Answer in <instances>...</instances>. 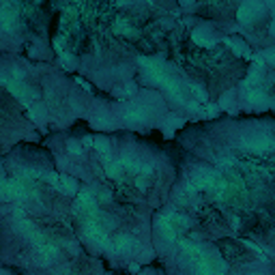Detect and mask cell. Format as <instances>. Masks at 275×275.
<instances>
[{
	"label": "cell",
	"mask_w": 275,
	"mask_h": 275,
	"mask_svg": "<svg viewBox=\"0 0 275 275\" xmlns=\"http://www.w3.org/2000/svg\"><path fill=\"white\" fill-rule=\"evenodd\" d=\"M138 63H140L144 75H147L151 82H155L157 86H162V88L168 90V95H170L172 101L183 103V105L187 103L185 93H183V86L172 78L170 73H168V69H164V65H159L157 60H153V58H144V56L138 58Z\"/></svg>",
	"instance_id": "1"
},
{
	"label": "cell",
	"mask_w": 275,
	"mask_h": 275,
	"mask_svg": "<svg viewBox=\"0 0 275 275\" xmlns=\"http://www.w3.org/2000/svg\"><path fill=\"white\" fill-rule=\"evenodd\" d=\"M189 226V219L179 213H164L155 221V228L164 243H177L179 241V230Z\"/></svg>",
	"instance_id": "2"
},
{
	"label": "cell",
	"mask_w": 275,
	"mask_h": 275,
	"mask_svg": "<svg viewBox=\"0 0 275 275\" xmlns=\"http://www.w3.org/2000/svg\"><path fill=\"white\" fill-rule=\"evenodd\" d=\"M101 215H99L97 219H86L82 226V234L86 236V241H93L97 247H108L110 245V239H108V232L103 230L101 226Z\"/></svg>",
	"instance_id": "3"
},
{
	"label": "cell",
	"mask_w": 275,
	"mask_h": 275,
	"mask_svg": "<svg viewBox=\"0 0 275 275\" xmlns=\"http://www.w3.org/2000/svg\"><path fill=\"white\" fill-rule=\"evenodd\" d=\"M241 147L245 151H249V153H258V155H262V153H271L273 151V138L269 133L247 135L245 140L241 142Z\"/></svg>",
	"instance_id": "4"
},
{
	"label": "cell",
	"mask_w": 275,
	"mask_h": 275,
	"mask_svg": "<svg viewBox=\"0 0 275 275\" xmlns=\"http://www.w3.org/2000/svg\"><path fill=\"white\" fill-rule=\"evenodd\" d=\"M75 209H78L80 213H84V215H86V219H97L99 215H101V211H99V204H97L95 196L90 194V192L78 194V198H75Z\"/></svg>",
	"instance_id": "5"
},
{
	"label": "cell",
	"mask_w": 275,
	"mask_h": 275,
	"mask_svg": "<svg viewBox=\"0 0 275 275\" xmlns=\"http://www.w3.org/2000/svg\"><path fill=\"white\" fill-rule=\"evenodd\" d=\"M114 254H120V256H127V254H133L138 249V239L133 234H118L114 241H110L108 245Z\"/></svg>",
	"instance_id": "6"
},
{
	"label": "cell",
	"mask_w": 275,
	"mask_h": 275,
	"mask_svg": "<svg viewBox=\"0 0 275 275\" xmlns=\"http://www.w3.org/2000/svg\"><path fill=\"white\" fill-rule=\"evenodd\" d=\"M58 254H60V247L56 245V243L48 241V243H43V245L37 247V262H39L41 266H48V264H52L56 260Z\"/></svg>",
	"instance_id": "7"
},
{
	"label": "cell",
	"mask_w": 275,
	"mask_h": 275,
	"mask_svg": "<svg viewBox=\"0 0 275 275\" xmlns=\"http://www.w3.org/2000/svg\"><path fill=\"white\" fill-rule=\"evenodd\" d=\"M7 88L11 90L13 97H18L20 101L26 103V105H30V101L35 99V90L30 88V86H26L24 82H20V80H11L9 84H7Z\"/></svg>",
	"instance_id": "8"
},
{
	"label": "cell",
	"mask_w": 275,
	"mask_h": 275,
	"mask_svg": "<svg viewBox=\"0 0 275 275\" xmlns=\"http://www.w3.org/2000/svg\"><path fill=\"white\" fill-rule=\"evenodd\" d=\"M123 120L127 125H138L149 120V110L142 108V105H129V108L123 110Z\"/></svg>",
	"instance_id": "9"
},
{
	"label": "cell",
	"mask_w": 275,
	"mask_h": 275,
	"mask_svg": "<svg viewBox=\"0 0 275 275\" xmlns=\"http://www.w3.org/2000/svg\"><path fill=\"white\" fill-rule=\"evenodd\" d=\"M236 18H239L241 24H251L256 18H258V5L256 3H245L239 7V11H236Z\"/></svg>",
	"instance_id": "10"
},
{
	"label": "cell",
	"mask_w": 275,
	"mask_h": 275,
	"mask_svg": "<svg viewBox=\"0 0 275 275\" xmlns=\"http://www.w3.org/2000/svg\"><path fill=\"white\" fill-rule=\"evenodd\" d=\"M245 101L251 105H266L271 99L262 88H249V90H245Z\"/></svg>",
	"instance_id": "11"
},
{
	"label": "cell",
	"mask_w": 275,
	"mask_h": 275,
	"mask_svg": "<svg viewBox=\"0 0 275 275\" xmlns=\"http://www.w3.org/2000/svg\"><path fill=\"white\" fill-rule=\"evenodd\" d=\"M192 39H194V43L202 45V48H206V45H213L211 33H209L206 28H196V30H194V35H192Z\"/></svg>",
	"instance_id": "12"
},
{
	"label": "cell",
	"mask_w": 275,
	"mask_h": 275,
	"mask_svg": "<svg viewBox=\"0 0 275 275\" xmlns=\"http://www.w3.org/2000/svg\"><path fill=\"white\" fill-rule=\"evenodd\" d=\"M54 187H58L63 194H75V187H78V185H75V181L69 179V177H58Z\"/></svg>",
	"instance_id": "13"
},
{
	"label": "cell",
	"mask_w": 275,
	"mask_h": 275,
	"mask_svg": "<svg viewBox=\"0 0 275 275\" xmlns=\"http://www.w3.org/2000/svg\"><path fill=\"white\" fill-rule=\"evenodd\" d=\"M105 172H108V177H112V179H120L123 177V166H120V162L116 159V162H108L105 164Z\"/></svg>",
	"instance_id": "14"
},
{
	"label": "cell",
	"mask_w": 275,
	"mask_h": 275,
	"mask_svg": "<svg viewBox=\"0 0 275 275\" xmlns=\"http://www.w3.org/2000/svg\"><path fill=\"white\" fill-rule=\"evenodd\" d=\"M118 162H120V166H123V170H127V172L138 174V170H140V162L133 159V157H123V159H118Z\"/></svg>",
	"instance_id": "15"
},
{
	"label": "cell",
	"mask_w": 275,
	"mask_h": 275,
	"mask_svg": "<svg viewBox=\"0 0 275 275\" xmlns=\"http://www.w3.org/2000/svg\"><path fill=\"white\" fill-rule=\"evenodd\" d=\"M228 45H230V48L234 50V54H239V56H249V50L245 48V45H243L241 41H234V39H228L226 41Z\"/></svg>",
	"instance_id": "16"
},
{
	"label": "cell",
	"mask_w": 275,
	"mask_h": 275,
	"mask_svg": "<svg viewBox=\"0 0 275 275\" xmlns=\"http://www.w3.org/2000/svg\"><path fill=\"white\" fill-rule=\"evenodd\" d=\"M93 147H95L99 153H103V155H110V142L105 140V138H99V140H95Z\"/></svg>",
	"instance_id": "17"
},
{
	"label": "cell",
	"mask_w": 275,
	"mask_h": 275,
	"mask_svg": "<svg viewBox=\"0 0 275 275\" xmlns=\"http://www.w3.org/2000/svg\"><path fill=\"white\" fill-rule=\"evenodd\" d=\"M189 90H192V93L198 97V99H200V101H206V93H204V90L200 88V86H196V84H192V86H187Z\"/></svg>",
	"instance_id": "18"
},
{
	"label": "cell",
	"mask_w": 275,
	"mask_h": 275,
	"mask_svg": "<svg viewBox=\"0 0 275 275\" xmlns=\"http://www.w3.org/2000/svg\"><path fill=\"white\" fill-rule=\"evenodd\" d=\"M116 28H118V30H123V33H127V35H135V30H133V28H129V26L125 24V22H116Z\"/></svg>",
	"instance_id": "19"
},
{
	"label": "cell",
	"mask_w": 275,
	"mask_h": 275,
	"mask_svg": "<svg viewBox=\"0 0 275 275\" xmlns=\"http://www.w3.org/2000/svg\"><path fill=\"white\" fill-rule=\"evenodd\" d=\"M69 153H73V155H82V147L80 144H75V142H69Z\"/></svg>",
	"instance_id": "20"
},
{
	"label": "cell",
	"mask_w": 275,
	"mask_h": 275,
	"mask_svg": "<svg viewBox=\"0 0 275 275\" xmlns=\"http://www.w3.org/2000/svg\"><path fill=\"white\" fill-rule=\"evenodd\" d=\"M13 217L15 219H24V209H22V206H15V209H13Z\"/></svg>",
	"instance_id": "21"
},
{
	"label": "cell",
	"mask_w": 275,
	"mask_h": 275,
	"mask_svg": "<svg viewBox=\"0 0 275 275\" xmlns=\"http://www.w3.org/2000/svg\"><path fill=\"white\" fill-rule=\"evenodd\" d=\"M93 138H84V140H82V144H84V147H93Z\"/></svg>",
	"instance_id": "22"
},
{
	"label": "cell",
	"mask_w": 275,
	"mask_h": 275,
	"mask_svg": "<svg viewBox=\"0 0 275 275\" xmlns=\"http://www.w3.org/2000/svg\"><path fill=\"white\" fill-rule=\"evenodd\" d=\"M266 63H273V50H266Z\"/></svg>",
	"instance_id": "23"
},
{
	"label": "cell",
	"mask_w": 275,
	"mask_h": 275,
	"mask_svg": "<svg viewBox=\"0 0 275 275\" xmlns=\"http://www.w3.org/2000/svg\"><path fill=\"white\" fill-rule=\"evenodd\" d=\"M9 82H11V78H7V75L0 73V84H9Z\"/></svg>",
	"instance_id": "24"
},
{
	"label": "cell",
	"mask_w": 275,
	"mask_h": 275,
	"mask_svg": "<svg viewBox=\"0 0 275 275\" xmlns=\"http://www.w3.org/2000/svg\"><path fill=\"white\" fill-rule=\"evenodd\" d=\"M58 275H71V271H60Z\"/></svg>",
	"instance_id": "25"
},
{
	"label": "cell",
	"mask_w": 275,
	"mask_h": 275,
	"mask_svg": "<svg viewBox=\"0 0 275 275\" xmlns=\"http://www.w3.org/2000/svg\"><path fill=\"white\" fill-rule=\"evenodd\" d=\"M245 275H262V273H256V271H251V273H245Z\"/></svg>",
	"instance_id": "26"
}]
</instances>
